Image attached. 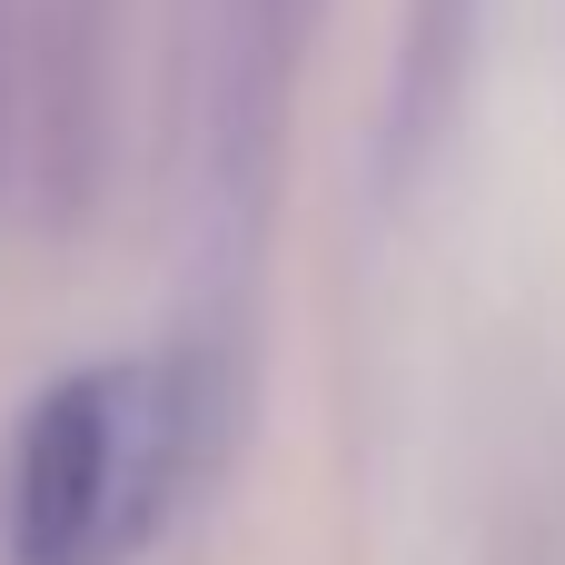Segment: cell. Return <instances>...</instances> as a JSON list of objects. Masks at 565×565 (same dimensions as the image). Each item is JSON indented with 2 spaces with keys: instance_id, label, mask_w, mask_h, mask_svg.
I'll return each mask as SVG.
<instances>
[{
  "instance_id": "1",
  "label": "cell",
  "mask_w": 565,
  "mask_h": 565,
  "mask_svg": "<svg viewBox=\"0 0 565 565\" xmlns=\"http://www.w3.org/2000/svg\"><path fill=\"white\" fill-rule=\"evenodd\" d=\"M199 387L169 358H99L30 397L0 457V565H129L199 467Z\"/></svg>"
},
{
  "instance_id": "3",
  "label": "cell",
  "mask_w": 565,
  "mask_h": 565,
  "mask_svg": "<svg viewBox=\"0 0 565 565\" xmlns=\"http://www.w3.org/2000/svg\"><path fill=\"white\" fill-rule=\"evenodd\" d=\"M0 139H10V30H0Z\"/></svg>"
},
{
  "instance_id": "2",
  "label": "cell",
  "mask_w": 565,
  "mask_h": 565,
  "mask_svg": "<svg viewBox=\"0 0 565 565\" xmlns=\"http://www.w3.org/2000/svg\"><path fill=\"white\" fill-rule=\"evenodd\" d=\"M238 20H248V30H268V40H278V30H288V0H238Z\"/></svg>"
}]
</instances>
